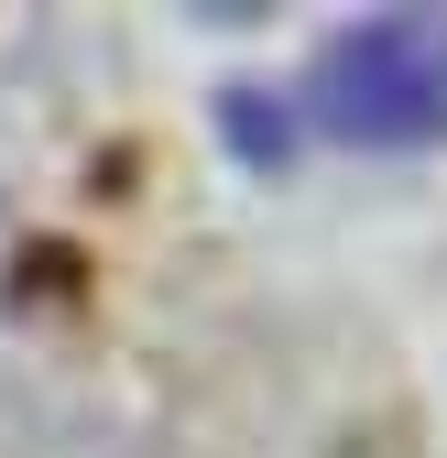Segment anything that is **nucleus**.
Returning a JSON list of instances; mask_svg holds the SVG:
<instances>
[{
    "instance_id": "obj_1",
    "label": "nucleus",
    "mask_w": 447,
    "mask_h": 458,
    "mask_svg": "<svg viewBox=\"0 0 447 458\" xmlns=\"http://www.w3.org/2000/svg\"><path fill=\"white\" fill-rule=\"evenodd\" d=\"M295 109L327 142L360 153H426L447 142V12H371L306 66Z\"/></svg>"
}]
</instances>
